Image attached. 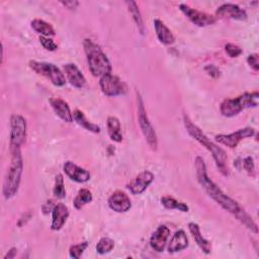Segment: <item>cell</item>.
Segmentation results:
<instances>
[{
  "label": "cell",
  "instance_id": "cell-1",
  "mask_svg": "<svg viewBox=\"0 0 259 259\" xmlns=\"http://www.w3.org/2000/svg\"><path fill=\"white\" fill-rule=\"evenodd\" d=\"M195 170L197 181L207 195L212 198L218 204H220L225 210L232 213L238 221H240L246 228L253 233H258V227L252 218L246 212V210L233 198L227 195L207 175L206 166L202 157L197 156L195 158Z\"/></svg>",
  "mask_w": 259,
  "mask_h": 259
},
{
  "label": "cell",
  "instance_id": "cell-2",
  "mask_svg": "<svg viewBox=\"0 0 259 259\" xmlns=\"http://www.w3.org/2000/svg\"><path fill=\"white\" fill-rule=\"evenodd\" d=\"M183 123L184 126L186 128V131L188 132V134L194 139L196 140L200 145H202L208 152L211 153L212 158L215 162V165L219 169V171L225 175L228 176L229 175V168H228V157L227 154L225 152L224 149H222L221 147H219L218 145H215L214 143H212L205 135L204 133L196 125L192 122V120L186 115H183Z\"/></svg>",
  "mask_w": 259,
  "mask_h": 259
},
{
  "label": "cell",
  "instance_id": "cell-3",
  "mask_svg": "<svg viewBox=\"0 0 259 259\" xmlns=\"http://www.w3.org/2000/svg\"><path fill=\"white\" fill-rule=\"evenodd\" d=\"M21 148H10L11 162L9 168L6 172L4 182H3V195L6 199L13 197L20 185L21 176L23 172V160L21 155Z\"/></svg>",
  "mask_w": 259,
  "mask_h": 259
},
{
  "label": "cell",
  "instance_id": "cell-4",
  "mask_svg": "<svg viewBox=\"0 0 259 259\" xmlns=\"http://www.w3.org/2000/svg\"><path fill=\"white\" fill-rule=\"evenodd\" d=\"M83 47L87 57L89 70L93 76L102 77L111 73L110 62L98 45L91 39L86 38L83 42Z\"/></svg>",
  "mask_w": 259,
  "mask_h": 259
},
{
  "label": "cell",
  "instance_id": "cell-5",
  "mask_svg": "<svg viewBox=\"0 0 259 259\" xmlns=\"http://www.w3.org/2000/svg\"><path fill=\"white\" fill-rule=\"evenodd\" d=\"M259 93L254 91L252 93L245 92L236 98L225 99L220 106V111L224 116L232 117L239 114L242 110L248 107H256L258 105Z\"/></svg>",
  "mask_w": 259,
  "mask_h": 259
},
{
  "label": "cell",
  "instance_id": "cell-6",
  "mask_svg": "<svg viewBox=\"0 0 259 259\" xmlns=\"http://www.w3.org/2000/svg\"><path fill=\"white\" fill-rule=\"evenodd\" d=\"M137 110H138V120H139L141 131H142L149 147L153 151H156L157 147H158L157 135H156V132H155L153 125L151 124V121L149 120V117L147 115L143 98L138 91H137Z\"/></svg>",
  "mask_w": 259,
  "mask_h": 259
},
{
  "label": "cell",
  "instance_id": "cell-7",
  "mask_svg": "<svg viewBox=\"0 0 259 259\" xmlns=\"http://www.w3.org/2000/svg\"><path fill=\"white\" fill-rule=\"evenodd\" d=\"M29 68L37 75L44 76L51 81L55 86L61 87L66 84V77L64 73L54 64L47 62L29 61Z\"/></svg>",
  "mask_w": 259,
  "mask_h": 259
},
{
  "label": "cell",
  "instance_id": "cell-8",
  "mask_svg": "<svg viewBox=\"0 0 259 259\" xmlns=\"http://www.w3.org/2000/svg\"><path fill=\"white\" fill-rule=\"evenodd\" d=\"M26 138V120L20 114L10 117V148H21Z\"/></svg>",
  "mask_w": 259,
  "mask_h": 259
},
{
  "label": "cell",
  "instance_id": "cell-9",
  "mask_svg": "<svg viewBox=\"0 0 259 259\" xmlns=\"http://www.w3.org/2000/svg\"><path fill=\"white\" fill-rule=\"evenodd\" d=\"M99 85L101 91L106 96H117L122 95L126 92V85L115 75L111 73L100 77Z\"/></svg>",
  "mask_w": 259,
  "mask_h": 259
},
{
  "label": "cell",
  "instance_id": "cell-10",
  "mask_svg": "<svg viewBox=\"0 0 259 259\" xmlns=\"http://www.w3.org/2000/svg\"><path fill=\"white\" fill-rule=\"evenodd\" d=\"M179 9L183 12V14L195 25L197 26H207L211 25L217 21V17L210 15L206 12L196 10L186 4H180Z\"/></svg>",
  "mask_w": 259,
  "mask_h": 259
},
{
  "label": "cell",
  "instance_id": "cell-11",
  "mask_svg": "<svg viewBox=\"0 0 259 259\" xmlns=\"http://www.w3.org/2000/svg\"><path fill=\"white\" fill-rule=\"evenodd\" d=\"M254 134L255 130L253 127H243L229 135H218L215 136V141L219 144H222L224 146H227L228 148L233 149L236 148L243 139L251 138L254 136Z\"/></svg>",
  "mask_w": 259,
  "mask_h": 259
},
{
  "label": "cell",
  "instance_id": "cell-12",
  "mask_svg": "<svg viewBox=\"0 0 259 259\" xmlns=\"http://www.w3.org/2000/svg\"><path fill=\"white\" fill-rule=\"evenodd\" d=\"M154 174L151 171L145 170L140 172L127 185V189L133 194H141L144 192L148 186L153 182Z\"/></svg>",
  "mask_w": 259,
  "mask_h": 259
},
{
  "label": "cell",
  "instance_id": "cell-13",
  "mask_svg": "<svg viewBox=\"0 0 259 259\" xmlns=\"http://www.w3.org/2000/svg\"><path fill=\"white\" fill-rule=\"evenodd\" d=\"M215 15L222 18H232L236 20L247 19V12L239 5L234 3H225L221 5L217 9Z\"/></svg>",
  "mask_w": 259,
  "mask_h": 259
},
{
  "label": "cell",
  "instance_id": "cell-14",
  "mask_svg": "<svg viewBox=\"0 0 259 259\" xmlns=\"http://www.w3.org/2000/svg\"><path fill=\"white\" fill-rule=\"evenodd\" d=\"M109 207L116 212H126L132 206V202L127 194L123 191H114L108 198Z\"/></svg>",
  "mask_w": 259,
  "mask_h": 259
},
{
  "label": "cell",
  "instance_id": "cell-15",
  "mask_svg": "<svg viewBox=\"0 0 259 259\" xmlns=\"http://www.w3.org/2000/svg\"><path fill=\"white\" fill-rule=\"evenodd\" d=\"M63 169L67 174V176L73 181H76L79 183H85L90 179V173L87 170L79 167L78 165H76L71 161L65 162Z\"/></svg>",
  "mask_w": 259,
  "mask_h": 259
},
{
  "label": "cell",
  "instance_id": "cell-16",
  "mask_svg": "<svg viewBox=\"0 0 259 259\" xmlns=\"http://www.w3.org/2000/svg\"><path fill=\"white\" fill-rule=\"evenodd\" d=\"M169 235H170V230L168 227L164 225L158 227L157 230L151 236V239H150L151 247L156 252H163L166 247Z\"/></svg>",
  "mask_w": 259,
  "mask_h": 259
},
{
  "label": "cell",
  "instance_id": "cell-17",
  "mask_svg": "<svg viewBox=\"0 0 259 259\" xmlns=\"http://www.w3.org/2000/svg\"><path fill=\"white\" fill-rule=\"evenodd\" d=\"M64 72L65 75L68 79V81L70 82V84L76 88H83L85 86L86 83V79L84 77V75L82 74V72L80 71V69L73 63H68L65 64L64 67Z\"/></svg>",
  "mask_w": 259,
  "mask_h": 259
},
{
  "label": "cell",
  "instance_id": "cell-18",
  "mask_svg": "<svg viewBox=\"0 0 259 259\" xmlns=\"http://www.w3.org/2000/svg\"><path fill=\"white\" fill-rule=\"evenodd\" d=\"M69 217V209L68 207L60 202L55 204L53 210H52V223H51V229L54 231H59L63 228L65 225L67 219Z\"/></svg>",
  "mask_w": 259,
  "mask_h": 259
},
{
  "label": "cell",
  "instance_id": "cell-19",
  "mask_svg": "<svg viewBox=\"0 0 259 259\" xmlns=\"http://www.w3.org/2000/svg\"><path fill=\"white\" fill-rule=\"evenodd\" d=\"M49 102L54 109L55 113L64 121L72 122L73 121V113L70 110L68 103L59 97H52L49 99Z\"/></svg>",
  "mask_w": 259,
  "mask_h": 259
},
{
  "label": "cell",
  "instance_id": "cell-20",
  "mask_svg": "<svg viewBox=\"0 0 259 259\" xmlns=\"http://www.w3.org/2000/svg\"><path fill=\"white\" fill-rule=\"evenodd\" d=\"M188 229L190 234L192 235L195 243L197 246L202 250L203 253L209 254L211 251V244L208 240H206L200 233V228L196 223H189L188 224Z\"/></svg>",
  "mask_w": 259,
  "mask_h": 259
},
{
  "label": "cell",
  "instance_id": "cell-21",
  "mask_svg": "<svg viewBox=\"0 0 259 259\" xmlns=\"http://www.w3.org/2000/svg\"><path fill=\"white\" fill-rule=\"evenodd\" d=\"M188 247V238L183 230H179L174 233L169 244H168V252L176 253L181 250H184Z\"/></svg>",
  "mask_w": 259,
  "mask_h": 259
},
{
  "label": "cell",
  "instance_id": "cell-22",
  "mask_svg": "<svg viewBox=\"0 0 259 259\" xmlns=\"http://www.w3.org/2000/svg\"><path fill=\"white\" fill-rule=\"evenodd\" d=\"M154 27H155L157 37L162 44L169 46L175 41V37H174L172 31L164 24L163 21H161L160 19H155Z\"/></svg>",
  "mask_w": 259,
  "mask_h": 259
},
{
  "label": "cell",
  "instance_id": "cell-23",
  "mask_svg": "<svg viewBox=\"0 0 259 259\" xmlns=\"http://www.w3.org/2000/svg\"><path fill=\"white\" fill-rule=\"evenodd\" d=\"M107 133L109 138L116 143H120L122 141V133H121V124L117 117L115 116H108L107 121Z\"/></svg>",
  "mask_w": 259,
  "mask_h": 259
},
{
  "label": "cell",
  "instance_id": "cell-24",
  "mask_svg": "<svg viewBox=\"0 0 259 259\" xmlns=\"http://www.w3.org/2000/svg\"><path fill=\"white\" fill-rule=\"evenodd\" d=\"M30 25H31L32 29L35 32L41 34V36L49 37V36H54L56 34L54 27L49 22H47L42 19L35 18L30 22Z\"/></svg>",
  "mask_w": 259,
  "mask_h": 259
},
{
  "label": "cell",
  "instance_id": "cell-25",
  "mask_svg": "<svg viewBox=\"0 0 259 259\" xmlns=\"http://www.w3.org/2000/svg\"><path fill=\"white\" fill-rule=\"evenodd\" d=\"M73 119L79 124L81 125L82 127H84L85 130L91 132V133H94V134H97L100 132V126L95 124V123H92L91 121H89L86 116L84 115V113L79 110V109H76L74 112H73Z\"/></svg>",
  "mask_w": 259,
  "mask_h": 259
},
{
  "label": "cell",
  "instance_id": "cell-26",
  "mask_svg": "<svg viewBox=\"0 0 259 259\" xmlns=\"http://www.w3.org/2000/svg\"><path fill=\"white\" fill-rule=\"evenodd\" d=\"M125 4L127 5V9H128L130 13L132 14L133 19H134L135 23L137 24L138 29L143 34L145 32V24H144L143 17L141 15V12H140V9H139L137 3L135 1H126Z\"/></svg>",
  "mask_w": 259,
  "mask_h": 259
},
{
  "label": "cell",
  "instance_id": "cell-27",
  "mask_svg": "<svg viewBox=\"0 0 259 259\" xmlns=\"http://www.w3.org/2000/svg\"><path fill=\"white\" fill-rule=\"evenodd\" d=\"M161 203L164 205L165 208L168 209H178L180 211H188L189 207L186 203L181 202L176 200L174 197L166 195V196H162L161 197Z\"/></svg>",
  "mask_w": 259,
  "mask_h": 259
},
{
  "label": "cell",
  "instance_id": "cell-28",
  "mask_svg": "<svg viewBox=\"0 0 259 259\" xmlns=\"http://www.w3.org/2000/svg\"><path fill=\"white\" fill-rule=\"evenodd\" d=\"M92 198H93L92 197V193H91V191L89 189L81 188L78 191V193H77V195H76V197H75V199L73 201L74 207L76 209H81L85 204L91 202Z\"/></svg>",
  "mask_w": 259,
  "mask_h": 259
},
{
  "label": "cell",
  "instance_id": "cell-29",
  "mask_svg": "<svg viewBox=\"0 0 259 259\" xmlns=\"http://www.w3.org/2000/svg\"><path fill=\"white\" fill-rule=\"evenodd\" d=\"M113 248H114V241L108 237H102L96 244V251L101 255L109 253Z\"/></svg>",
  "mask_w": 259,
  "mask_h": 259
},
{
  "label": "cell",
  "instance_id": "cell-30",
  "mask_svg": "<svg viewBox=\"0 0 259 259\" xmlns=\"http://www.w3.org/2000/svg\"><path fill=\"white\" fill-rule=\"evenodd\" d=\"M53 193L57 198H64L66 196V189L64 184V178L62 174H58L55 177V186L53 189Z\"/></svg>",
  "mask_w": 259,
  "mask_h": 259
},
{
  "label": "cell",
  "instance_id": "cell-31",
  "mask_svg": "<svg viewBox=\"0 0 259 259\" xmlns=\"http://www.w3.org/2000/svg\"><path fill=\"white\" fill-rule=\"evenodd\" d=\"M88 247V242H82L79 243L77 245H73L70 247L69 249V255L70 257L74 258V259H78L80 258V256L83 254V252L85 251V249Z\"/></svg>",
  "mask_w": 259,
  "mask_h": 259
},
{
  "label": "cell",
  "instance_id": "cell-32",
  "mask_svg": "<svg viewBox=\"0 0 259 259\" xmlns=\"http://www.w3.org/2000/svg\"><path fill=\"white\" fill-rule=\"evenodd\" d=\"M225 51L231 58H237L243 53L242 49L235 44H227L225 46Z\"/></svg>",
  "mask_w": 259,
  "mask_h": 259
},
{
  "label": "cell",
  "instance_id": "cell-33",
  "mask_svg": "<svg viewBox=\"0 0 259 259\" xmlns=\"http://www.w3.org/2000/svg\"><path fill=\"white\" fill-rule=\"evenodd\" d=\"M39 41L41 44V46L48 50V51H56L58 49V46L57 44L50 37H47V36H39Z\"/></svg>",
  "mask_w": 259,
  "mask_h": 259
},
{
  "label": "cell",
  "instance_id": "cell-34",
  "mask_svg": "<svg viewBox=\"0 0 259 259\" xmlns=\"http://www.w3.org/2000/svg\"><path fill=\"white\" fill-rule=\"evenodd\" d=\"M243 166L249 175H251V176L255 175V165H254L252 157H246L243 161Z\"/></svg>",
  "mask_w": 259,
  "mask_h": 259
},
{
  "label": "cell",
  "instance_id": "cell-35",
  "mask_svg": "<svg viewBox=\"0 0 259 259\" xmlns=\"http://www.w3.org/2000/svg\"><path fill=\"white\" fill-rule=\"evenodd\" d=\"M258 54H251L247 58V63L248 65L255 71L258 72L259 70V60H258Z\"/></svg>",
  "mask_w": 259,
  "mask_h": 259
},
{
  "label": "cell",
  "instance_id": "cell-36",
  "mask_svg": "<svg viewBox=\"0 0 259 259\" xmlns=\"http://www.w3.org/2000/svg\"><path fill=\"white\" fill-rule=\"evenodd\" d=\"M204 70L212 78H218L220 76V73H221L219 68L217 66H214V65H207V66H205Z\"/></svg>",
  "mask_w": 259,
  "mask_h": 259
},
{
  "label": "cell",
  "instance_id": "cell-37",
  "mask_svg": "<svg viewBox=\"0 0 259 259\" xmlns=\"http://www.w3.org/2000/svg\"><path fill=\"white\" fill-rule=\"evenodd\" d=\"M61 4L63 6H65L66 8L72 10V9L77 8V6L79 5V2L75 1V0H69V1H61Z\"/></svg>",
  "mask_w": 259,
  "mask_h": 259
},
{
  "label": "cell",
  "instance_id": "cell-38",
  "mask_svg": "<svg viewBox=\"0 0 259 259\" xmlns=\"http://www.w3.org/2000/svg\"><path fill=\"white\" fill-rule=\"evenodd\" d=\"M55 204H53V200H48L46 202V204L42 206V209H44V213H48L49 211H52L53 208H54Z\"/></svg>",
  "mask_w": 259,
  "mask_h": 259
},
{
  "label": "cell",
  "instance_id": "cell-39",
  "mask_svg": "<svg viewBox=\"0 0 259 259\" xmlns=\"http://www.w3.org/2000/svg\"><path fill=\"white\" fill-rule=\"evenodd\" d=\"M16 251L17 249L15 247H12L10 248V250L8 251V253L4 256V259H12L15 257V254H16Z\"/></svg>",
  "mask_w": 259,
  "mask_h": 259
}]
</instances>
